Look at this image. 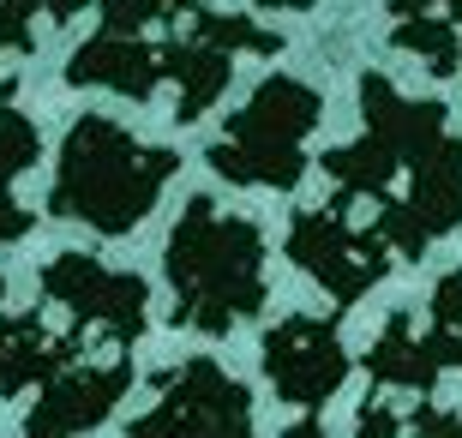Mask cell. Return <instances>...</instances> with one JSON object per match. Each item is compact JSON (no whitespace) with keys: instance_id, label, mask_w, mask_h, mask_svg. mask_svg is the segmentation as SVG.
<instances>
[{"instance_id":"10","label":"cell","mask_w":462,"mask_h":438,"mask_svg":"<svg viewBox=\"0 0 462 438\" xmlns=\"http://www.w3.org/2000/svg\"><path fill=\"white\" fill-rule=\"evenodd\" d=\"M126 390H133V354L126 349L108 354V360H72L67 372H54L42 385V396L24 415V433H36V438L97 433Z\"/></svg>"},{"instance_id":"13","label":"cell","mask_w":462,"mask_h":438,"mask_svg":"<svg viewBox=\"0 0 462 438\" xmlns=\"http://www.w3.org/2000/svg\"><path fill=\"white\" fill-rule=\"evenodd\" d=\"M391 42L414 61H427L432 79H457L462 72V31L450 24L445 13H409L391 18Z\"/></svg>"},{"instance_id":"7","label":"cell","mask_w":462,"mask_h":438,"mask_svg":"<svg viewBox=\"0 0 462 438\" xmlns=\"http://www.w3.org/2000/svg\"><path fill=\"white\" fill-rule=\"evenodd\" d=\"M138 438L151 433H253V396L235 372H223V360L210 354H192L180 367L156 372V408L133 415Z\"/></svg>"},{"instance_id":"3","label":"cell","mask_w":462,"mask_h":438,"mask_svg":"<svg viewBox=\"0 0 462 438\" xmlns=\"http://www.w3.org/2000/svg\"><path fill=\"white\" fill-rule=\"evenodd\" d=\"M162 276L174 288L169 319L199 337H228L246 319L264 312L271 283H264V228L253 217H235L199 192L174 217L169 247H162Z\"/></svg>"},{"instance_id":"5","label":"cell","mask_w":462,"mask_h":438,"mask_svg":"<svg viewBox=\"0 0 462 438\" xmlns=\"http://www.w3.org/2000/svg\"><path fill=\"white\" fill-rule=\"evenodd\" d=\"M325 120V97L294 79V72H271L258 79L246 108H235L223 138H210V174L228 186H271V192H294L307 174V138Z\"/></svg>"},{"instance_id":"11","label":"cell","mask_w":462,"mask_h":438,"mask_svg":"<svg viewBox=\"0 0 462 438\" xmlns=\"http://www.w3.org/2000/svg\"><path fill=\"white\" fill-rule=\"evenodd\" d=\"M72 360H85V324L79 319L67 337H54L42 312H0V396H24L31 385L42 390Z\"/></svg>"},{"instance_id":"8","label":"cell","mask_w":462,"mask_h":438,"mask_svg":"<svg viewBox=\"0 0 462 438\" xmlns=\"http://www.w3.org/2000/svg\"><path fill=\"white\" fill-rule=\"evenodd\" d=\"M42 294L79 324H97L115 349H133L151 331V288L138 270H108L97 253H60L42 265Z\"/></svg>"},{"instance_id":"2","label":"cell","mask_w":462,"mask_h":438,"mask_svg":"<svg viewBox=\"0 0 462 438\" xmlns=\"http://www.w3.org/2000/svg\"><path fill=\"white\" fill-rule=\"evenodd\" d=\"M360 120L366 133L325 151L319 169L355 199H373V228L396 258L420 265L462 228V133H450L445 102L402 97L384 72L360 79Z\"/></svg>"},{"instance_id":"21","label":"cell","mask_w":462,"mask_h":438,"mask_svg":"<svg viewBox=\"0 0 462 438\" xmlns=\"http://www.w3.org/2000/svg\"><path fill=\"white\" fill-rule=\"evenodd\" d=\"M13 90H18V79H13V72H0V102H13Z\"/></svg>"},{"instance_id":"4","label":"cell","mask_w":462,"mask_h":438,"mask_svg":"<svg viewBox=\"0 0 462 438\" xmlns=\"http://www.w3.org/2000/svg\"><path fill=\"white\" fill-rule=\"evenodd\" d=\"M180 174V156L133 138L108 115H79L60 138V163L49 186V217L85 222L97 235H133L156 210L162 186Z\"/></svg>"},{"instance_id":"20","label":"cell","mask_w":462,"mask_h":438,"mask_svg":"<svg viewBox=\"0 0 462 438\" xmlns=\"http://www.w3.org/2000/svg\"><path fill=\"white\" fill-rule=\"evenodd\" d=\"M258 6H271V13H307L312 0H258Z\"/></svg>"},{"instance_id":"18","label":"cell","mask_w":462,"mask_h":438,"mask_svg":"<svg viewBox=\"0 0 462 438\" xmlns=\"http://www.w3.org/2000/svg\"><path fill=\"white\" fill-rule=\"evenodd\" d=\"M360 433H409V426H402V415H384V408H360Z\"/></svg>"},{"instance_id":"6","label":"cell","mask_w":462,"mask_h":438,"mask_svg":"<svg viewBox=\"0 0 462 438\" xmlns=\"http://www.w3.org/2000/svg\"><path fill=\"white\" fill-rule=\"evenodd\" d=\"M282 253L294 258V270H307L337 306L366 301L391 276V258H396L391 240L378 235V228H355V210L337 199L319 204V210H294Z\"/></svg>"},{"instance_id":"12","label":"cell","mask_w":462,"mask_h":438,"mask_svg":"<svg viewBox=\"0 0 462 438\" xmlns=\"http://www.w3.org/2000/svg\"><path fill=\"white\" fill-rule=\"evenodd\" d=\"M439 360H432L427 337H414V319L409 312H391L378 342L366 349V378L378 390H409V396H432L439 390Z\"/></svg>"},{"instance_id":"15","label":"cell","mask_w":462,"mask_h":438,"mask_svg":"<svg viewBox=\"0 0 462 438\" xmlns=\"http://www.w3.org/2000/svg\"><path fill=\"white\" fill-rule=\"evenodd\" d=\"M31 13H49V6H42V0H0V49L6 54H31L36 49Z\"/></svg>"},{"instance_id":"19","label":"cell","mask_w":462,"mask_h":438,"mask_svg":"<svg viewBox=\"0 0 462 438\" xmlns=\"http://www.w3.org/2000/svg\"><path fill=\"white\" fill-rule=\"evenodd\" d=\"M42 6H49V24H72V18L85 13L90 0H42Z\"/></svg>"},{"instance_id":"9","label":"cell","mask_w":462,"mask_h":438,"mask_svg":"<svg viewBox=\"0 0 462 438\" xmlns=\"http://www.w3.org/2000/svg\"><path fill=\"white\" fill-rule=\"evenodd\" d=\"M258 360H264V378L282 403L294 408H319L343 390L348 378V349L337 337V319H312V312H289V319H276L258 342Z\"/></svg>"},{"instance_id":"16","label":"cell","mask_w":462,"mask_h":438,"mask_svg":"<svg viewBox=\"0 0 462 438\" xmlns=\"http://www.w3.org/2000/svg\"><path fill=\"white\" fill-rule=\"evenodd\" d=\"M36 228V217L24 210V204L13 199V181H0V247H13V240H24Z\"/></svg>"},{"instance_id":"1","label":"cell","mask_w":462,"mask_h":438,"mask_svg":"<svg viewBox=\"0 0 462 438\" xmlns=\"http://www.w3.org/2000/svg\"><path fill=\"white\" fill-rule=\"evenodd\" d=\"M240 54H282V36L205 0H103V24L67 61V85L126 102H151L174 85V120L192 126L228 90Z\"/></svg>"},{"instance_id":"14","label":"cell","mask_w":462,"mask_h":438,"mask_svg":"<svg viewBox=\"0 0 462 438\" xmlns=\"http://www.w3.org/2000/svg\"><path fill=\"white\" fill-rule=\"evenodd\" d=\"M427 349L439 367H462V265L439 276L432 288V324H427Z\"/></svg>"},{"instance_id":"17","label":"cell","mask_w":462,"mask_h":438,"mask_svg":"<svg viewBox=\"0 0 462 438\" xmlns=\"http://www.w3.org/2000/svg\"><path fill=\"white\" fill-rule=\"evenodd\" d=\"M409 13H445L462 31V0H391V18H409Z\"/></svg>"}]
</instances>
